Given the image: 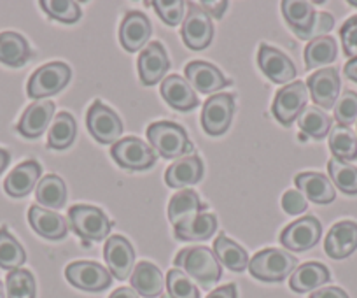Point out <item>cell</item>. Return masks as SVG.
<instances>
[{
  "mask_svg": "<svg viewBox=\"0 0 357 298\" xmlns=\"http://www.w3.org/2000/svg\"><path fill=\"white\" fill-rule=\"evenodd\" d=\"M163 298H170V295H165V297Z\"/></svg>",
  "mask_w": 357,
  "mask_h": 298,
  "instance_id": "obj_56",
  "label": "cell"
},
{
  "mask_svg": "<svg viewBox=\"0 0 357 298\" xmlns=\"http://www.w3.org/2000/svg\"><path fill=\"white\" fill-rule=\"evenodd\" d=\"M167 290L170 298H200V291L195 286L193 279L178 269L168 270Z\"/></svg>",
  "mask_w": 357,
  "mask_h": 298,
  "instance_id": "obj_42",
  "label": "cell"
},
{
  "mask_svg": "<svg viewBox=\"0 0 357 298\" xmlns=\"http://www.w3.org/2000/svg\"><path fill=\"white\" fill-rule=\"evenodd\" d=\"M88 128L91 135L100 144H116L123 135V121L119 116L102 104L100 100H95L88 111Z\"/></svg>",
  "mask_w": 357,
  "mask_h": 298,
  "instance_id": "obj_10",
  "label": "cell"
},
{
  "mask_svg": "<svg viewBox=\"0 0 357 298\" xmlns=\"http://www.w3.org/2000/svg\"><path fill=\"white\" fill-rule=\"evenodd\" d=\"M29 221L40 237L50 239V241H60L68 234V221L63 216L50 209L39 207V205L30 207Z\"/></svg>",
  "mask_w": 357,
  "mask_h": 298,
  "instance_id": "obj_21",
  "label": "cell"
},
{
  "mask_svg": "<svg viewBox=\"0 0 357 298\" xmlns=\"http://www.w3.org/2000/svg\"><path fill=\"white\" fill-rule=\"evenodd\" d=\"M214 255L226 269L233 272H243L249 267V256L247 251L235 241L226 237L225 234L219 235L214 242Z\"/></svg>",
  "mask_w": 357,
  "mask_h": 298,
  "instance_id": "obj_33",
  "label": "cell"
},
{
  "mask_svg": "<svg viewBox=\"0 0 357 298\" xmlns=\"http://www.w3.org/2000/svg\"><path fill=\"white\" fill-rule=\"evenodd\" d=\"M329 279H331V274H329L328 267L319 262H307L294 270L289 286L296 293H307V291L317 290L322 284L329 283Z\"/></svg>",
  "mask_w": 357,
  "mask_h": 298,
  "instance_id": "obj_27",
  "label": "cell"
},
{
  "mask_svg": "<svg viewBox=\"0 0 357 298\" xmlns=\"http://www.w3.org/2000/svg\"><path fill=\"white\" fill-rule=\"evenodd\" d=\"M132 288L139 295L146 298H154L158 295H161L165 286V279L161 270L156 265H153L151 262H139L137 267L133 269L132 276Z\"/></svg>",
  "mask_w": 357,
  "mask_h": 298,
  "instance_id": "obj_26",
  "label": "cell"
},
{
  "mask_svg": "<svg viewBox=\"0 0 357 298\" xmlns=\"http://www.w3.org/2000/svg\"><path fill=\"white\" fill-rule=\"evenodd\" d=\"M257 64H259V68L263 70L264 76L277 84H291V81L296 77V67L291 61V58L284 54L282 51L266 46V44L259 47Z\"/></svg>",
  "mask_w": 357,
  "mask_h": 298,
  "instance_id": "obj_14",
  "label": "cell"
},
{
  "mask_svg": "<svg viewBox=\"0 0 357 298\" xmlns=\"http://www.w3.org/2000/svg\"><path fill=\"white\" fill-rule=\"evenodd\" d=\"M328 172L331 183L345 195H357V167L342 160L331 158L328 162Z\"/></svg>",
  "mask_w": 357,
  "mask_h": 298,
  "instance_id": "obj_39",
  "label": "cell"
},
{
  "mask_svg": "<svg viewBox=\"0 0 357 298\" xmlns=\"http://www.w3.org/2000/svg\"><path fill=\"white\" fill-rule=\"evenodd\" d=\"M207 298H236V286L235 284H226V286L211 291Z\"/></svg>",
  "mask_w": 357,
  "mask_h": 298,
  "instance_id": "obj_50",
  "label": "cell"
},
{
  "mask_svg": "<svg viewBox=\"0 0 357 298\" xmlns=\"http://www.w3.org/2000/svg\"><path fill=\"white\" fill-rule=\"evenodd\" d=\"M70 67L63 61H51L43 65L30 76L26 94L36 100L60 94L70 81Z\"/></svg>",
  "mask_w": 357,
  "mask_h": 298,
  "instance_id": "obj_5",
  "label": "cell"
},
{
  "mask_svg": "<svg viewBox=\"0 0 357 298\" xmlns=\"http://www.w3.org/2000/svg\"><path fill=\"white\" fill-rule=\"evenodd\" d=\"M26 262V253L18 241L8 232L0 228V267L4 270H18Z\"/></svg>",
  "mask_w": 357,
  "mask_h": 298,
  "instance_id": "obj_38",
  "label": "cell"
},
{
  "mask_svg": "<svg viewBox=\"0 0 357 298\" xmlns=\"http://www.w3.org/2000/svg\"><path fill=\"white\" fill-rule=\"evenodd\" d=\"M112 274L95 262H72L65 269V277L72 286L84 291H104L111 286Z\"/></svg>",
  "mask_w": 357,
  "mask_h": 298,
  "instance_id": "obj_12",
  "label": "cell"
},
{
  "mask_svg": "<svg viewBox=\"0 0 357 298\" xmlns=\"http://www.w3.org/2000/svg\"><path fill=\"white\" fill-rule=\"evenodd\" d=\"M68 221L75 234L84 241H104L112 230V221L104 211L93 205H72L68 209Z\"/></svg>",
  "mask_w": 357,
  "mask_h": 298,
  "instance_id": "obj_4",
  "label": "cell"
},
{
  "mask_svg": "<svg viewBox=\"0 0 357 298\" xmlns=\"http://www.w3.org/2000/svg\"><path fill=\"white\" fill-rule=\"evenodd\" d=\"M343 70H345V76L349 77L350 81L357 83V57L347 61V65H345V68H343Z\"/></svg>",
  "mask_w": 357,
  "mask_h": 298,
  "instance_id": "obj_51",
  "label": "cell"
},
{
  "mask_svg": "<svg viewBox=\"0 0 357 298\" xmlns=\"http://www.w3.org/2000/svg\"><path fill=\"white\" fill-rule=\"evenodd\" d=\"M188 15L183 22V36L184 44L193 51H202L212 43V36H214V25H212L211 16L207 15L200 4H188Z\"/></svg>",
  "mask_w": 357,
  "mask_h": 298,
  "instance_id": "obj_7",
  "label": "cell"
},
{
  "mask_svg": "<svg viewBox=\"0 0 357 298\" xmlns=\"http://www.w3.org/2000/svg\"><path fill=\"white\" fill-rule=\"evenodd\" d=\"M340 37H342L343 53L352 60L357 57V16L347 20L343 23L342 30H340Z\"/></svg>",
  "mask_w": 357,
  "mask_h": 298,
  "instance_id": "obj_45",
  "label": "cell"
},
{
  "mask_svg": "<svg viewBox=\"0 0 357 298\" xmlns=\"http://www.w3.org/2000/svg\"><path fill=\"white\" fill-rule=\"evenodd\" d=\"M151 6L156 9L158 16L170 27H177L178 23H183L184 13L188 8L184 0H154L151 2Z\"/></svg>",
  "mask_w": 357,
  "mask_h": 298,
  "instance_id": "obj_43",
  "label": "cell"
},
{
  "mask_svg": "<svg viewBox=\"0 0 357 298\" xmlns=\"http://www.w3.org/2000/svg\"><path fill=\"white\" fill-rule=\"evenodd\" d=\"M282 207H284V211L287 212V214L298 216V214H301V212L307 211L308 202H307V198H305V195L301 193V191L289 190V191H286V193H284Z\"/></svg>",
  "mask_w": 357,
  "mask_h": 298,
  "instance_id": "obj_47",
  "label": "cell"
},
{
  "mask_svg": "<svg viewBox=\"0 0 357 298\" xmlns=\"http://www.w3.org/2000/svg\"><path fill=\"white\" fill-rule=\"evenodd\" d=\"M8 298H36V279L25 269L11 270L6 279Z\"/></svg>",
  "mask_w": 357,
  "mask_h": 298,
  "instance_id": "obj_40",
  "label": "cell"
},
{
  "mask_svg": "<svg viewBox=\"0 0 357 298\" xmlns=\"http://www.w3.org/2000/svg\"><path fill=\"white\" fill-rule=\"evenodd\" d=\"M184 74H186L191 88L200 91V94H214V91H219L231 84V81L215 65L208 64V61H190L184 68Z\"/></svg>",
  "mask_w": 357,
  "mask_h": 298,
  "instance_id": "obj_15",
  "label": "cell"
},
{
  "mask_svg": "<svg viewBox=\"0 0 357 298\" xmlns=\"http://www.w3.org/2000/svg\"><path fill=\"white\" fill-rule=\"evenodd\" d=\"M32 57L29 43L16 32L0 33V61L8 67H22Z\"/></svg>",
  "mask_w": 357,
  "mask_h": 298,
  "instance_id": "obj_30",
  "label": "cell"
},
{
  "mask_svg": "<svg viewBox=\"0 0 357 298\" xmlns=\"http://www.w3.org/2000/svg\"><path fill=\"white\" fill-rule=\"evenodd\" d=\"M200 6L207 11L208 16L212 15L214 18L221 20L222 15H225L226 8H228V2H226V0H222V2L221 0H215V2H212V0H204Z\"/></svg>",
  "mask_w": 357,
  "mask_h": 298,
  "instance_id": "obj_48",
  "label": "cell"
},
{
  "mask_svg": "<svg viewBox=\"0 0 357 298\" xmlns=\"http://www.w3.org/2000/svg\"><path fill=\"white\" fill-rule=\"evenodd\" d=\"M235 112V97L231 94H215L207 98L202 111V126L212 137H219L229 128Z\"/></svg>",
  "mask_w": 357,
  "mask_h": 298,
  "instance_id": "obj_8",
  "label": "cell"
},
{
  "mask_svg": "<svg viewBox=\"0 0 357 298\" xmlns=\"http://www.w3.org/2000/svg\"><path fill=\"white\" fill-rule=\"evenodd\" d=\"M151 147L167 160L181 158L195 149L186 130L174 121H156L147 128Z\"/></svg>",
  "mask_w": 357,
  "mask_h": 298,
  "instance_id": "obj_2",
  "label": "cell"
},
{
  "mask_svg": "<svg viewBox=\"0 0 357 298\" xmlns=\"http://www.w3.org/2000/svg\"><path fill=\"white\" fill-rule=\"evenodd\" d=\"M349 4H350V6H354V8H357V0H350Z\"/></svg>",
  "mask_w": 357,
  "mask_h": 298,
  "instance_id": "obj_55",
  "label": "cell"
},
{
  "mask_svg": "<svg viewBox=\"0 0 357 298\" xmlns=\"http://www.w3.org/2000/svg\"><path fill=\"white\" fill-rule=\"evenodd\" d=\"M307 88L315 105L324 109H333L336 100H338L340 88H342L338 70L333 67L321 68V70H317L308 77Z\"/></svg>",
  "mask_w": 357,
  "mask_h": 298,
  "instance_id": "obj_13",
  "label": "cell"
},
{
  "mask_svg": "<svg viewBox=\"0 0 357 298\" xmlns=\"http://www.w3.org/2000/svg\"><path fill=\"white\" fill-rule=\"evenodd\" d=\"M204 162L197 155H188L172 163L165 172V181L170 188H186L200 183L204 177Z\"/></svg>",
  "mask_w": 357,
  "mask_h": 298,
  "instance_id": "obj_23",
  "label": "cell"
},
{
  "mask_svg": "<svg viewBox=\"0 0 357 298\" xmlns=\"http://www.w3.org/2000/svg\"><path fill=\"white\" fill-rule=\"evenodd\" d=\"M104 258L109 265V272L116 279L123 281L132 276L133 265H135V251L125 237L111 235L105 242Z\"/></svg>",
  "mask_w": 357,
  "mask_h": 298,
  "instance_id": "obj_17",
  "label": "cell"
},
{
  "mask_svg": "<svg viewBox=\"0 0 357 298\" xmlns=\"http://www.w3.org/2000/svg\"><path fill=\"white\" fill-rule=\"evenodd\" d=\"M322 225L315 216H305L284 228L280 244L289 251H308L321 241Z\"/></svg>",
  "mask_w": 357,
  "mask_h": 298,
  "instance_id": "obj_11",
  "label": "cell"
},
{
  "mask_svg": "<svg viewBox=\"0 0 357 298\" xmlns=\"http://www.w3.org/2000/svg\"><path fill=\"white\" fill-rule=\"evenodd\" d=\"M9 160H11V155L6 149H0V174L4 172L6 167L9 165Z\"/></svg>",
  "mask_w": 357,
  "mask_h": 298,
  "instance_id": "obj_53",
  "label": "cell"
},
{
  "mask_svg": "<svg viewBox=\"0 0 357 298\" xmlns=\"http://www.w3.org/2000/svg\"><path fill=\"white\" fill-rule=\"evenodd\" d=\"M335 119L338 125L350 126L357 121V94L352 90L343 91L335 104Z\"/></svg>",
  "mask_w": 357,
  "mask_h": 298,
  "instance_id": "obj_44",
  "label": "cell"
},
{
  "mask_svg": "<svg viewBox=\"0 0 357 298\" xmlns=\"http://www.w3.org/2000/svg\"><path fill=\"white\" fill-rule=\"evenodd\" d=\"M310 298H349V295H347L342 288L329 286L314 291V293L310 295Z\"/></svg>",
  "mask_w": 357,
  "mask_h": 298,
  "instance_id": "obj_49",
  "label": "cell"
},
{
  "mask_svg": "<svg viewBox=\"0 0 357 298\" xmlns=\"http://www.w3.org/2000/svg\"><path fill=\"white\" fill-rule=\"evenodd\" d=\"M333 27H335V18L329 13H315V20L310 30L301 37V40H314L317 37H324L329 30H333Z\"/></svg>",
  "mask_w": 357,
  "mask_h": 298,
  "instance_id": "obj_46",
  "label": "cell"
},
{
  "mask_svg": "<svg viewBox=\"0 0 357 298\" xmlns=\"http://www.w3.org/2000/svg\"><path fill=\"white\" fill-rule=\"evenodd\" d=\"M329 149L333 158L352 162L357 158V135L350 130V126L336 125L329 133Z\"/></svg>",
  "mask_w": 357,
  "mask_h": 298,
  "instance_id": "obj_34",
  "label": "cell"
},
{
  "mask_svg": "<svg viewBox=\"0 0 357 298\" xmlns=\"http://www.w3.org/2000/svg\"><path fill=\"white\" fill-rule=\"evenodd\" d=\"M298 267V260L284 249H263L249 262L250 276L264 283H280L293 276Z\"/></svg>",
  "mask_w": 357,
  "mask_h": 298,
  "instance_id": "obj_3",
  "label": "cell"
},
{
  "mask_svg": "<svg viewBox=\"0 0 357 298\" xmlns=\"http://www.w3.org/2000/svg\"><path fill=\"white\" fill-rule=\"evenodd\" d=\"M75 119L74 116L68 112H60L54 116L53 125L50 128V135H47V146L51 149H67L75 139Z\"/></svg>",
  "mask_w": 357,
  "mask_h": 298,
  "instance_id": "obj_36",
  "label": "cell"
},
{
  "mask_svg": "<svg viewBox=\"0 0 357 298\" xmlns=\"http://www.w3.org/2000/svg\"><path fill=\"white\" fill-rule=\"evenodd\" d=\"M56 105L51 100H37L26 107L18 123V132L29 139L43 135L51 123Z\"/></svg>",
  "mask_w": 357,
  "mask_h": 298,
  "instance_id": "obj_22",
  "label": "cell"
},
{
  "mask_svg": "<svg viewBox=\"0 0 357 298\" xmlns=\"http://www.w3.org/2000/svg\"><path fill=\"white\" fill-rule=\"evenodd\" d=\"M161 97L170 107L177 111H191L200 104L198 95L195 94L188 80H183L177 74L167 76L161 81Z\"/></svg>",
  "mask_w": 357,
  "mask_h": 298,
  "instance_id": "obj_20",
  "label": "cell"
},
{
  "mask_svg": "<svg viewBox=\"0 0 357 298\" xmlns=\"http://www.w3.org/2000/svg\"><path fill=\"white\" fill-rule=\"evenodd\" d=\"M175 269L183 270L190 279L197 281L204 290L214 286L222 276L221 263L215 258L214 251L205 246L186 248L175 256Z\"/></svg>",
  "mask_w": 357,
  "mask_h": 298,
  "instance_id": "obj_1",
  "label": "cell"
},
{
  "mask_svg": "<svg viewBox=\"0 0 357 298\" xmlns=\"http://www.w3.org/2000/svg\"><path fill=\"white\" fill-rule=\"evenodd\" d=\"M336 54H338V46L333 37H317L305 47V67L310 70L321 65H329L336 60Z\"/></svg>",
  "mask_w": 357,
  "mask_h": 298,
  "instance_id": "obj_35",
  "label": "cell"
},
{
  "mask_svg": "<svg viewBox=\"0 0 357 298\" xmlns=\"http://www.w3.org/2000/svg\"><path fill=\"white\" fill-rule=\"evenodd\" d=\"M153 33L149 18L140 11H128L119 27V43L128 53L142 50Z\"/></svg>",
  "mask_w": 357,
  "mask_h": 298,
  "instance_id": "obj_18",
  "label": "cell"
},
{
  "mask_svg": "<svg viewBox=\"0 0 357 298\" xmlns=\"http://www.w3.org/2000/svg\"><path fill=\"white\" fill-rule=\"evenodd\" d=\"M294 183H296L298 190L305 195V198L312 200L314 204H331L336 198L335 186H333L331 179L326 177L324 174L301 172L298 174Z\"/></svg>",
  "mask_w": 357,
  "mask_h": 298,
  "instance_id": "obj_25",
  "label": "cell"
},
{
  "mask_svg": "<svg viewBox=\"0 0 357 298\" xmlns=\"http://www.w3.org/2000/svg\"><path fill=\"white\" fill-rule=\"evenodd\" d=\"M218 230V218L211 212H202L195 218L178 223L175 227V239L178 241H207Z\"/></svg>",
  "mask_w": 357,
  "mask_h": 298,
  "instance_id": "obj_28",
  "label": "cell"
},
{
  "mask_svg": "<svg viewBox=\"0 0 357 298\" xmlns=\"http://www.w3.org/2000/svg\"><path fill=\"white\" fill-rule=\"evenodd\" d=\"M109 298H139V293L133 288H118Z\"/></svg>",
  "mask_w": 357,
  "mask_h": 298,
  "instance_id": "obj_52",
  "label": "cell"
},
{
  "mask_svg": "<svg viewBox=\"0 0 357 298\" xmlns=\"http://www.w3.org/2000/svg\"><path fill=\"white\" fill-rule=\"evenodd\" d=\"M282 15L296 37H303L310 30L312 23L315 20V9L310 2H301V0H284Z\"/></svg>",
  "mask_w": 357,
  "mask_h": 298,
  "instance_id": "obj_31",
  "label": "cell"
},
{
  "mask_svg": "<svg viewBox=\"0 0 357 298\" xmlns=\"http://www.w3.org/2000/svg\"><path fill=\"white\" fill-rule=\"evenodd\" d=\"M326 255L333 260H343L357 249V223L340 221L333 225L326 237Z\"/></svg>",
  "mask_w": 357,
  "mask_h": 298,
  "instance_id": "obj_19",
  "label": "cell"
},
{
  "mask_svg": "<svg viewBox=\"0 0 357 298\" xmlns=\"http://www.w3.org/2000/svg\"><path fill=\"white\" fill-rule=\"evenodd\" d=\"M308 102V88L301 81L287 84L282 90L277 91L275 100H273L272 112L277 121L282 123L284 126H289L291 123L296 121L298 116L303 112Z\"/></svg>",
  "mask_w": 357,
  "mask_h": 298,
  "instance_id": "obj_9",
  "label": "cell"
},
{
  "mask_svg": "<svg viewBox=\"0 0 357 298\" xmlns=\"http://www.w3.org/2000/svg\"><path fill=\"white\" fill-rule=\"evenodd\" d=\"M40 174H43V167H40L36 160H26V162L20 163V165L6 177V193L11 195V197L15 198L26 197L40 181Z\"/></svg>",
  "mask_w": 357,
  "mask_h": 298,
  "instance_id": "obj_24",
  "label": "cell"
},
{
  "mask_svg": "<svg viewBox=\"0 0 357 298\" xmlns=\"http://www.w3.org/2000/svg\"><path fill=\"white\" fill-rule=\"evenodd\" d=\"M111 155L121 169L146 170L156 163V153L137 137H125L112 146Z\"/></svg>",
  "mask_w": 357,
  "mask_h": 298,
  "instance_id": "obj_6",
  "label": "cell"
},
{
  "mask_svg": "<svg viewBox=\"0 0 357 298\" xmlns=\"http://www.w3.org/2000/svg\"><path fill=\"white\" fill-rule=\"evenodd\" d=\"M40 8L47 16L61 23H75L81 18V8L74 0H43Z\"/></svg>",
  "mask_w": 357,
  "mask_h": 298,
  "instance_id": "obj_41",
  "label": "cell"
},
{
  "mask_svg": "<svg viewBox=\"0 0 357 298\" xmlns=\"http://www.w3.org/2000/svg\"><path fill=\"white\" fill-rule=\"evenodd\" d=\"M205 209H207V205L202 204L197 191L181 190L172 197L170 204H168V219L174 227H177L178 223L205 212Z\"/></svg>",
  "mask_w": 357,
  "mask_h": 298,
  "instance_id": "obj_29",
  "label": "cell"
},
{
  "mask_svg": "<svg viewBox=\"0 0 357 298\" xmlns=\"http://www.w3.org/2000/svg\"><path fill=\"white\" fill-rule=\"evenodd\" d=\"M0 298H4V284L0 283Z\"/></svg>",
  "mask_w": 357,
  "mask_h": 298,
  "instance_id": "obj_54",
  "label": "cell"
},
{
  "mask_svg": "<svg viewBox=\"0 0 357 298\" xmlns=\"http://www.w3.org/2000/svg\"><path fill=\"white\" fill-rule=\"evenodd\" d=\"M36 198L44 209H61L67 204V186L56 174H47L37 183Z\"/></svg>",
  "mask_w": 357,
  "mask_h": 298,
  "instance_id": "obj_32",
  "label": "cell"
},
{
  "mask_svg": "<svg viewBox=\"0 0 357 298\" xmlns=\"http://www.w3.org/2000/svg\"><path fill=\"white\" fill-rule=\"evenodd\" d=\"M298 126L301 128V132L314 139H324L331 130V118L317 105H307L303 112L298 116Z\"/></svg>",
  "mask_w": 357,
  "mask_h": 298,
  "instance_id": "obj_37",
  "label": "cell"
},
{
  "mask_svg": "<svg viewBox=\"0 0 357 298\" xmlns=\"http://www.w3.org/2000/svg\"><path fill=\"white\" fill-rule=\"evenodd\" d=\"M139 76L146 87H154L165 80V74L170 68L167 51L161 43L147 44L146 50L139 54Z\"/></svg>",
  "mask_w": 357,
  "mask_h": 298,
  "instance_id": "obj_16",
  "label": "cell"
}]
</instances>
